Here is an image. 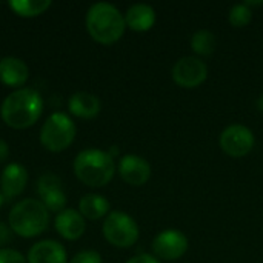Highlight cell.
Masks as SVG:
<instances>
[{"label":"cell","mask_w":263,"mask_h":263,"mask_svg":"<svg viewBox=\"0 0 263 263\" xmlns=\"http://www.w3.org/2000/svg\"><path fill=\"white\" fill-rule=\"evenodd\" d=\"M43 111V99L32 88H18L8 94L2 103L0 114L3 122L15 129L34 125Z\"/></svg>","instance_id":"obj_1"},{"label":"cell","mask_w":263,"mask_h":263,"mask_svg":"<svg viewBox=\"0 0 263 263\" xmlns=\"http://www.w3.org/2000/svg\"><path fill=\"white\" fill-rule=\"evenodd\" d=\"M125 28V17L111 3H94L86 12V29L89 35L99 43L109 45L117 42L123 35Z\"/></svg>","instance_id":"obj_2"},{"label":"cell","mask_w":263,"mask_h":263,"mask_svg":"<svg viewBox=\"0 0 263 263\" xmlns=\"http://www.w3.org/2000/svg\"><path fill=\"white\" fill-rule=\"evenodd\" d=\"M74 173L82 183L99 188L109 183L114 177L116 165L109 153L97 148H88L76 156Z\"/></svg>","instance_id":"obj_3"},{"label":"cell","mask_w":263,"mask_h":263,"mask_svg":"<svg viewBox=\"0 0 263 263\" xmlns=\"http://www.w3.org/2000/svg\"><path fill=\"white\" fill-rule=\"evenodd\" d=\"M9 227L20 237L40 236L49 225V213L37 199H23L9 211Z\"/></svg>","instance_id":"obj_4"},{"label":"cell","mask_w":263,"mask_h":263,"mask_svg":"<svg viewBox=\"0 0 263 263\" xmlns=\"http://www.w3.org/2000/svg\"><path fill=\"white\" fill-rule=\"evenodd\" d=\"M76 137V125L65 112H52L40 129L42 145L54 153L66 149Z\"/></svg>","instance_id":"obj_5"},{"label":"cell","mask_w":263,"mask_h":263,"mask_svg":"<svg viewBox=\"0 0 263 263\" xmlns=\"http://www.w3.org/2000/svg\"><path fill=\"white\" fill-rule=\"evenodd\" d=\"M105 239L119 248H128L139 239V227L136 220L122 211H111L103 222Z\"/></svg>","instance_id":"obj_6"},{"label":"cell","mask_w":263,"mask_h":263,"mask_svg":"<svg viewBox=\"0 0 263 263\" xmlns=\"http://www.w3.org/2000/svg\"><path fill=\"white\" fill-rule=\"evenodd\" d=\"M254 146V134L250 128L234 123L220 134V148L231 157H243Z\"/></svg>","instance_id":"obj_7"},{"label":"cell","mask_w":263,"mask_h":263,"mask_svg":"<svg viewBox=\"0 0 263 263\" xmlns=\"http://www.w3.org/2000/svg\"><path fill=\"white\" fill-rule=\"evenodd\" d=\"M173 80L182 88H196L205 82L208 76L206 65L197 57H182L179 59L171 71Z\"/></svg>","instance_id":"obj_8"},{"label":"cell","mask_w":263,"mask_h":263,"mask_svg":"<svg viewBox=\"0 0 263 263\" xmlns=\"http://www.w3.org/2000/svg\"><path fill=\"white\" fill-rule=\"evenodd\" d=\"M37 193L40 202L49 211L60 213L66 206V194L63 191L62 180L52 173H43L37 180Z\"/></svg>","instance_id":"obj_9"},{"label":"cell","mask_w":263,"mask_h":263,"mask_svg":"<svg viewBox=\"0 0 263 263\" xmlns=\"http://www.w3.org/2000/svg\"><path fill=\"white\" fill-rule=\"evenodd\" d=\"M188 250V239L182 231L166 230L156 236L153 242V251L159 259L176 260L180 259Z\"/></svg>","instance_id":"obj_10"},{"label":"cell","mask_w":263,"mask_h":263,"mask_svg":"<svg viewBox=\"0 0 263 263\" xmlns=\"http://www.w3.org/2000/svg\"><path fill=\"white\" fill-rule=\"evenodd\" d=\"M119 174L126 183L133 186H140L149 180L151 166L143 157L136 154H126L119 162Z\"/></svg>","instance_id":"obj_11"},{"label":"cell","mask_w":263,"mask_h":263,"mask_svg":"<svg viewBox=\"0 0 263 263\" xmlns=\"http://www.w3.org/2000/svg\"><path fill=\"white\" fill-rule=\"evenodd\" d=\"M28 183V171L20 163H9L0 176V190L5 199L20 196Z\"/></svg>","instance_id":"obj_12"},{"label":"cell","mask_w":263,"mask_h":263,"mask_svg":"<svg viewBox=\"0 0 263 263\" xmlns=\"http://www.w3.org/2000/svg\"><path fill=\"white\" fill-rule=\"evenodd\" d=\"M55 230L66 240H77L83 236L86 230L85 217L80 211L72 208H65L55 216Z\"/></svg>","instance_id":"obj_13"},{"label":"cell","mask_w":263,"mask_h":263,"mask_svg":"<svg viewBox=\"0 0 263 263\" xmlns=\"http://www.w3.org/2000/svg\"><path fill=\"white\" fill-rule=\"evenodd\" d=\"M28 263H66V251L62 243L46 239L31 247Z\"/></svg>","instance_id":"obj_14"},{"label":"cell","mask_w":263,"mask_h":263,"mask_svg":"<svg viewBox=\"0 0 263 263\" xmlns=\"http://www.w3.org/2000/svg\"><path fill=\"white\" fill-rule=\"evenodd\" d=\"M29 76L26 63L12 55L0 59V82L8 86H22Z\"/></svg>","instance_id":"obj_15"},{"label":"cell","mask_w":263,"mask_h":263,"mask_svg":"<svg viewBox=\"0 0 263 263\" xmlns=\"http://www.w3.org/2000/svg\"><path fill=\"white\" fill-rule=\"evenodd\" d=\"M69 111L80 119H92L100 111V100L96 94L79 91L74 92L68 100Z\"/></svg>","instance_id":"obj_16"},{"label":"cell","mask_w":263,"mask_h":263,"mask_svg":"<svg viewBox=\"0 0 263 263\" xmlns=\"http://www.w3.org/2000/svg\"><path fill=\"white\" fill-rule=\"evenodd\" d=\"M125 22L134 31H148L156 22V11L151 5L136 3L128 8L125 14Z\"/></svg>","instance_id":"obj_17"},{"label":"cell","mask_w":263,"mask_h":263,"mask_svg":"<svg viewBox=\"0 0 263 263\" xmlns=\"http://www.w3.org/2000/svg\"><path fill=\"white\" fill-rule=\"evenodd\" d=\"M79 210L83 217L97 220L109 213V202L100 194H85L79 202Z\"/></svg>","instance_id":"obj_18"},{"label":"cell","mask_w":263,"mask_h":263,"mask_svg":"<svg viewBox=\"0 0 263 263\" xmlns=\"http://www.w3.org/2000/svg\"><path fill=\"white\" fill-rule=\"evenodd\" d=\"M8 5L15 14L23 17H32L48 9L51 6V2L49 0H9Z\"/></svg>","instance_id":"obj_19"},{"label":"cell","mask_w":263,"mask_h":263,"mask_svg":"<svg viewBox=\"0 0 263 263\" xmlns=\"http://www.w3.org/2000/svg\"><path fill=\"white\" fill-rule=\"evenodd\" d=\"M191 48L196 54L211 55L216 48V35L208 29H199L191 37Z\"/></svg>","instance_id":"obj_20"},{"label":"cell","mask_w":263,"mask_h":263,"mask_svg":"<svg viewBox=\"0 0 263 263\" xmlns=\"http://www.w3.org/2000/svg\"><path fill=\"white\" fill-rule=\"evenodd\" d=\"M228 18H230V22H231L233 26L242 28V26L248 25L250 20L253 18V11L250 9V6L247 3H236L230 9Z\"/></svg>","instance_id":"obj_21"},{"label":"cell","mask_w":263,"mask_h":263,"mask_svg":"<svg viewBox=\"0 0 263 263\" xmlns=\"http://www.w3.org/2000/svg\"><path fill=\"white\" fill-rule=\"evenodd\" d=\"M69 263H102V257L97 251L85 250V251L77 253Z\"/></svg>","instance_id":"obj_22"},{"label":"cell","mask_w":263,"mask_h":263,"mask_svg":"<svg viewBox=\"0 0 263 263\" xmlns=\"http://www.w3.org/2000/svg\"><path fill=\"white\" fill-rule=\"evenodd\" d=\"M0 263H26V259L15 250L0 248Z\"/></svg>","instance_id":"obj_23"},{"label":"cell","mask_w":263,"mask_h":263,"mask_svg":"<svg viewBox=\"0 0 263 263\" xmlns=\"http://www.w3.org/2000/svg\"><path fill=\"white\" fill-rule=\"evenodd\" d=\"M11 239H12L11 230H9L5 223H2V222H0V247L8 245V243L11 242Z\"/></svg>","instance_id":"obj_24"},{"label":"cell","mask_w":263,"mask_h":263,"mask_svg":"<svg viewBox=\"0 0 263 263\" xmlns=\"http://www.w3.org/2000/svg\"><path fill=\"white\" fill-rule=\"evenodd\" d=\"M126 263H160L156 257H153L151 254H139L134 256L133 259H129Z\"/></svg>","instance_id":"obj_25"},{"label":"cell","mask_w":263,"mask_h":263,"mask_svg":"<svg viewBox=\"0 0 263 263\" xmlns=\"http://www.w3.org/2000/svg\"><path fill=\"white\" fill-rule=\"evenodd\" d=\"M8 157H9V145L3 139H0V163L5 162Z\"/></svg>","instance_id":"obj_26"},{"label":"cell","mask_w":263,"mask_h":263,"mask_svg":"<svg viewBox=\"0 0 263 263\" xmlns=\"http://www.w3.org/2000/svg\"><path fill=\"white\" fill-rule=\"evenodd\" d=\"M257 106H259L260 111H263V96H260V99H259V102H257Z\"/></svg>","instance_id":"obj_27"},{"label":"cell","mask_w":263,"mask_h":263,"mask_svg":"<svg viewBox=\"0 0 263 263\" xmlns=\"http://www.w3.org/2000/svg\"><path fill=\"white\" fill-rule=\"evenodd\" d=\"M3 202H5V197L2 196V193H0V206L3 205Z\"/></svg>","instance_id":"obj_28"}]
</instances>
